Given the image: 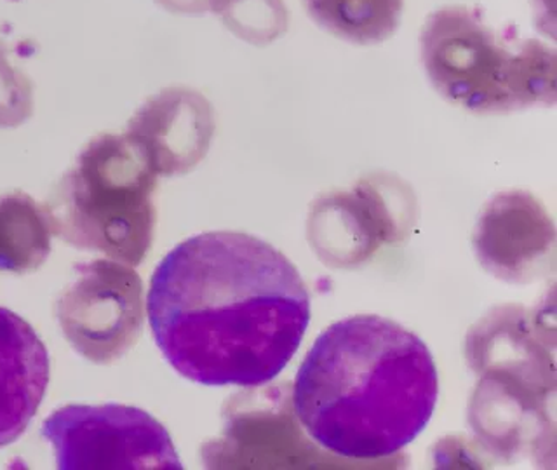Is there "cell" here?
I'll return each instance as SVG.
<instances>
[{
  "instance_id": "obj_8",
  "label": "cell",
  "mask_w": 557,
  "mask_h": 470,
  "mask_svg": "<svg viewBox=\"0 0 557 470\" xmlns=\"http://www.w3.org/2000/svg\"><path fill=\"white\" fill-rule=\"evenodd\" d=\"M49 354L37 331L0 307V448L22 437L49 383Z\"/></svg>"
},
{
  "instance_id": "obj_9",
  "label": "cell",
  "mask_w": 557,
  "mask_h": 470,
  "mask_svg": "<svg viewBox=\"0 0 557 470\" xmlns=\"http://www.w3.org/2000/svg\"><path fill=\"white\" fill-rule=\"evenodd\" d=\"M52 226L46 205L23 191L0 197V270L28 274L51 252Z\"/></svg>"
},
{
  "instance_id": "obj_11",
  "label": "cell",
  "mask_w": 557,
  "mask_h": 470,
  "mask_svg": "<svg viewBox=\"0 0 557 470\" xmlns=\"http://www.w3.org/2000/svg\"><path fill=\"white\" fill-rule=\"evenodd\" d=\"M209 9L246 42L269 44L287 30L283 0H211Z\"/></svg>"
},
{
  "instance_id": "obj_12",
  "label": "cell",
  "mask_w": 557,
  "mask_h": 470,
  "mask_svg": "<svg viewBox=\"0 0 557 470\" xmlns=\"http://www.w3.org/2000/svg\"><path fill=\"white\" fill-rule=\"evenodd\" d=\"M0 44V127H16L34 112V89L30 78L9 57Z\"/></svg>"
},
{
  "instance_id": "obj_3",
  "label": "cell",
  "mask_w": 557,
  "mask_h": 470,
  "mask_svg": "<svg viewBox=\"0 0 557 470\" xmlns=\"http://www.w3.org/2000/svg\"><path fill=\"white\" fill-rule=\"evenodd\" d=\"M422 60L432 86L470 112L556 101V51L535 39H504L475 8L449 5L426 17Z\"/></svg>"
},
{
  "instance_id": "obj_5",
  "label": "cell",
  "mask_w": 557,
  "mask_h": 470,
  "mask_svg": "<svg viewBox=\"0 0 557 470\" xmlns=\"http://www.w3.org/2000/svg\"><path fill=\"white\" fill-rule=\"evenodd\" d=\"M42 435L61 470L182 469L164 425L133 406H65L42 423Z\"/></svg>"
},
{
  "instance_id": "obj_7",
  "label": "cell",
  "mask_w": 557,
  "mask_h": 470,
  "mask_svg": "<svg viewBox=\"0 0 557 470\" xmlns=\"http://www.w3.org/2000/svg\"><path fill=\"white\" fill-rule=\"evenodd\" d=\"M213 133V107L187 87H171L150 98L126 131L157 176H176L196 168L205 159Z\"/></svg>"
},
{
  "instance_id": "obj_10",
  "label": "cell",
  "mask_w": 557,
  "mask_h": 470,
  "mask_svg": "<svg viewBox=\"0 0 557 470\" xmlns=\"http://www.w3.org/2000/svg\"><path fill=\"white\" fill-rule=\"evenodd\" d=\"M313 22L347 42L368 46L394 35L405 0H304Z\"/></svg>"
},
{
  "instance_id": "obj_4",
  "label": "cell",
  "mask_w": 557,
  "mask_h": 470,
  "mask_svg": "<svg viewBox=\"0 0 557 470\" xmlns=\"http://www.w3.org/2000/svg\"><path fill=\"white\" fill-rule=\"evenodd\" d=\"M157 178L129 136H96L46 205L52 235L75 248L139 265L152 246Z\"/></svg>"
},
{
  "instance_id": "obj_2",
  "label": "cell",
  "mask_w": 557,
  "mask_h": 470,
  "mask_svg": "<svg viewBox=\"0 0 557 470\" xmlns=\"http://www.w3.org/2000/svg\"><path fill=\"white\" fill-rule=\"evenodd\" d=\"M440 394L434 357L391 319L331 324L296 374V417L319 446L350 460L392 457L423 432Z\"/></svg>"
},
{
  "instance_id": "obj_6",
  "label": "cell",
  "mask_w": 557,
  "mask_h": 470,
  "mask_svg": "<svg viewBox=\"0 0 557 470\" xmlns=\"http://www.w3.org/2000/svg\"><path fill=\"white\" fill-rule=\"evenodd\" d=\"M77 277L57 304L63 335L84 359L112 364L144 331V284L131 265L95 260L75 265Z\"/></svg>"
},
{
  "instance_id": "obj_1",
  "label": "cell",
  "mask_w": 557,
  "mask_h": 470,
  "mask_svg": "<svg viewBox=\"0 0 557 470\" xmlns=\"http://www.w3.org/2000/svg\"><path fill=\"white\" fill-rule=\"evenodd\" d=\"M147 307L165 361L211 387L272 382L310 321L309 289L292 261L232 231L178 244L153 272Z\"/></svg>"
}]
</instances>
